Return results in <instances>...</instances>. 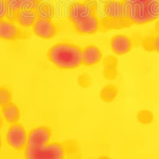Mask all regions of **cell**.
<instances>
[{
    "label": "cell",
    "mask_w": 159,
    "mask_h": 159,
    "mask_svg": "<svg viewBox=\"0 0 159 159\" xmlns=\"http://www.w3.org/2000/svg\"><path fill=\"white\" fill-rule=\"evenodd\" d=\"M25 158L29 159H65L75 158L80 152L76 140L67 139L60 142H50L36 148L26 147L23 150Z\"/></svg>",
    "instance_id": "cell-1"
},
{
    "label": "cell",
    "mask_w": 159,
    "mask_h": 159,
    "mask_svg": "<svg viewBox=\"0 0 159 159\" xmlns=\"http://www.w3.org/2000/svg\"><path fill=\"white\" fill-rule=\"evenodd\" d=\"M82 47L68 42L60 41L50 47L47 52V60L60 70H75L82 65Z\"/></svg>",
    "instance_id": "cell-2"
},
{
    "label": "cell",
    "mask_w": 159,
    "mask_h": 159,
    "mask_svg": "<svg viewBox=\"0 0 159 159\" xmlns=\"http://www.w3.org/2000/svg\"><path fill=\"white\" fill-rule=\"evenodd\" d=\"M98 4L103 30L131 25L124 0H99Z\"/></svg>",
    "instance_id": "cell-3"
},
{
    "label": "cell",
    "mask_w": 159,
    "mask_h": 159,
    "mask_svg": "<svg viewBox=\"0 0 159 159\" xmlns=\"http://www.w3.org/2000/svg\"><path fill=\"white\" fill-rule=\"evenodd\" d=\"M130 25H143L159 19V0H124Z\"/></svg>",
    "instance_id": "cell-4"
},
{
    "label": "cell",
    "mask_w": 159,
    "mask_h": 159,
    "mask_svg": "<svg viewBox=\"0 0 159 159\" xmlns=\"http://www.w3.org/2000/svg\"><path fill=\"white\" fill-rule=\"evenodd\" d=\"M70 21L73 30L80 35H94L103 30L102 20L99 11Z\"/></svg>",
    "instance_id": "cell-5"
},
{
    "label": "cell",
    "mask_w": 159,
    "mask_h": 159,
    "mask_svg": "<svg viewBox=\"0 0 159 159\" xmlns=\"http://www.w3.org/2000/svg\"><path fill=\"white\" fill-rule=\"evenodd\" d=\"M31 37L29 29H25L7 18L0 19V40L17 42L26 40Z\"/></svg>",
    "instance_id": "cell-6"
},
{
    "label": "cell",
    "mask_w": 159,
    "mask_h": 159,
    "mask_svg": "<svg viewBox=\"0 0 159 159\" xmlns=\"http://www.w3.org/2000/svg\"><path fill=\"white\" fill-rule=\"evenodd\" d=\"M7 145L16 151H23L27 144L28 133L19 122L10 124L5 134Z\"/></svg>",
    "instance_id": "cell-7"
},
{
    "label": "cell",
    "mask_w": 159,
    "mask_h": 159,
    "mask_svg": "<svg viewBox=\"0 0 159 159\" xmlns=\"http://www.w3.org/2000/svg\"><path fill=\"white\" fill-rule=\"evenodd\" d=\"M31 32L37 37L50 40L57 36L60 32L58 25L50 17L39 16L31 28Z\"/></svg>",
    "instance_id": "cell-8"
},
{
    "label": "cell",
    "mask_w": 159,
    "mask_h": 159,
    "mask_svg": "<svg viewBox=\"0 0 159 159\" xmlns=\"http://www.w3.org/2000/svg\"><path fill=\"white\" fill-rule=\"evenodd\" d=\"M52 130L47 125H40L32 128L28 132L27 147L36 148L42 147L50 142Z\"/></svg>",
    "instance_id": "cell-9"
},
{
    "label": "cell",
    "mask_w": 159,
    "mask_h": 159,
    "mask_svg": "<svg viewBox=\"0 0 159 159\" xmlns=\"http://www.w3.org/2000/svg\"><path fill=\"white\" fill-rule=\"evenodd\" d=\"M109 46L112 53L117 56L129 53L134 47V40L125 34H116L109 39Z\"/></svg>",
    "instance_id": "cell-10"
},
{
    "label": "cell",
    "mask_w": 159,
    "mask_h": 159,
    "mask_svg": "<svg viewBox=\"0 0 159 159\" xmlns=\"http://www.w3.org/2000/svg\"><path fill=\"white\" fill-rule=\"evenodd\" d=\"M102 58V52L97 45L88 44L82 47V65L92 67L101 62Z\"/></svg>",
    "instance_id": "cell-11"
},
{
    "label": "cell",
    "mask_w": 159,
    "mask_h": 159,
    "mask_svg": "<svg viewBox=\"0 0 159 159\" xmlns=\"http://www.w3.org/2000/svg\"><path fill=\"white\" fill-rule=\"evenodd\" d=\"M39 16L37 9H24L17 12L11 19L20 27L25 29H31L33 24Z\"/></svg>",
    "instance_id": "cell-12"
},
{
    "label": "cell",
    "mask_w": 159,
    "mask_h": 159,
    "mask_svg": "<svg viewBox=\"0 0 159 159\" xmlns=\"http://www.w3.org/2000/svg\"><path fill=\"white\" fill-rule=\"evenodd\" d=\"M103 77L107 81L115 80L119 75V61L115 55H106L102 60Z\"/></svg>",
    "instance_id": "cell-13"
},
{
    "label": "cell",
    "mask_w": 159,
    "mask_h": 159,
    "mask_svg": "<svg viewBox=\"0 0 159 159\" xmlns=\"http://www.w3.org/2000/svg\"><path fill=\"white\" fill-rule=\"evenodd\" d=\"M40 0H7V16L11 19L18 11L24 9H37Z\"/></svg>",
    "instance_id": "cell-14"
},
{
    "label": "cell",
    "mask_w": 159,
    "mask_h": 159,
    "mask_svg": "<svg viewBox=\"0 0 159 159\" xmlns=\"http://www.w3.org/2000/svg\"><path fill=\"white\" fill-rule=\"evenodd\" d=\"M1 108L2 118L9 125L19 122L21 112L20 107L16 103L12 101Z\"/></svg>",
    "instance_id": "cell-15"
},
{
    "label": "cell",
    "mask_w": 159,
    "mask_h": 159,
    "mask_svg": "<svg viewBox=\"0 0 159 159\" xmlns=\"http://www.w3.org/2000/svg\"><path fill=\"white\" fill-rule=\"evenodd\" d=\"M119 90L118 86L114 83L104 85L99 91V98L104 103H111L118 97Z\"/></svg>",
    "instance_id": "cell-16"
},
{
    "label": "cell",
    "mask_w": 159,
    "mask_h": 159,
    "mask_svg": "<svg viewBox=\"0 0 159 159\" xmlns=\"http://www.w3.org/2000/svg\"><path fill=\"white\" fill-rule=\"evenodd\" d=\"M155 119L154 114L149 109H142L136 113V119L137 122L142 125L151 124Z\"/></svg>",
    "instance_id": "cell-17"
},
{
    "label": "cell",
    "mask_w": 159,
    "mask_h": 159,
    "mask_svg": "<svg viewBox=\"0 0 159 159\" xmlns=\"http://www.w3.org/2000/svg\"><path fill=\"white\" fill-rule=\"evenodd\" d=\"M13 99V93L10 88L7 86H0V107L11 102Z\"/></svg>",
    "instance_id": "cell-18"
},
{
    "label": "cell",
    "mask_w": 159,
    "mask_h": 159,
    "mask_svg": "<svg viewBox=\"0 0 159 159\" xmlns=\"http://www.w3.org/2000/svg\"><path fill=\"white\" fill-rule=\"evenodd\" d=\"M77 83L80 88L86 89L91 86L93 84V78L89 73L83 72L78 75L77 78Z\"/></svg>",
    "instance_id": "cell-19"
},
{
    "label": "cell",
    "mask_w": 159,
    "mask_h": 159,
    "mask_svg": "<svg viewBox=\"0 0 159 159\" xmlns=\"http://www.w3.org/2000/svg\"><path fill=\"white\" fill-rule=\"evenodd\" d=\"M7 0H0V19L7 18Z\"/></svg>",
    "instance_id": "cell-20"
},
{
    "label": "cell",
    "mask_w": 159,
    "mask_h": 159,
    "mask_svg": "<svg viewBox=\"0 0 159 159\" xmlns=\"http://www.w3.org/2000/svg\"><path fill=\"white\" fill-rule=\"evenodd\" d=\"M152 52H156L159 53V34L152 35Z\"/></svg>",
    "instance_id": "cell-21"
},
{
    "label": "cell",
    "mask_w": 159,
    "mask_h": 159,
    "mask_svg": "<svg viewBox=\"0 0 159 159\" xmlns=\"http://www.w3.org/2000/svg\"><path fill=\"white\" fill-rule=\"evenodd\" d=\"M154 29L157 34H159V19L156 20L154 24Z\"/></svg>",
    "instance_id": "cell-22"
},
{
    "label": "cell",
    "mask_w": 159,
    "mask_h": 159,
    "mask_svg": "<svg viewBox=\"0 0 159 159\" xmlns=\"http://www.w3.org/2000/svg\"><path fill=\"white\" fill-rule=\"evenodd\" d=\"M2 116L0 114V130H1V127H2Z\"/></svg>",
    "instance_id": "cell-23"
},
{
    "label": "cell",
    "mask_w": 159,
    "mask_h": 159,
    "mask_svg": "<svg viewBox=\"0 0 159 159\" xmlns=\"http://www.w3.org/2000/svg\"><path fill=\"white\" fill-rule=\"evenodd\" d=\"M2 137H1V135L0 134V150L2 148Z\"/></svg>",
    "instance_id": "cell-24"
}]
</instances>
